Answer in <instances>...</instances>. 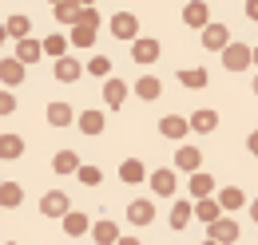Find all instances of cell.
I'll use <instances>...</instances> for the list:
<instances>
[{
  "mask_svg": "<svg viewBox=\"0 0 258 245\" xmlns=\"http://www.w3.org/2000/svg\"><path fill=\"white\" fill-rule=\"evenodd\" d=\"M250 63H254L250 44H234V40H230V44L223 48V67H226V71H246Z\"/></svg>",
  "mask_w": 258,
  "mask_h": 245,
  "instance_id": "1",
  "label": "cell"
},
{
  "mask_svg": "<svg viewBox=\"0 0 258 245\" xmlns=\"http://www.w3.org/2000/svg\"><path fill=\"white\" fill-rule=\"evenodd\" d=\"M107 28H111L115 40H131V44H135V40H139V16H135V12H115V16L107 20Z\"/></svg>",
  "mask_w": 258,
  "mask_h": 245,
  "instance_id": "2",
  "label": "cell"
},
{
  "mask_svg": "<svg viewBox=\"0 0 258 245\" xmlns=\"http://www.w3.org/2000/svg\"><path fill=\"white\" fill-rule=\"evenodd\" d=\"M159 52H163V44L155 40V36H139V40L131 44V60H135V63H143V67L159 60Z\"/></svg>",
  "mask_w": 258,
  "mask_h": 245,
  "instance_id": "3",
  "label": "cell"
},
{
  "mask_svg": "<svg viewBox=\"0 0 258 245\" xmlns=\"http://www.w3.org/2000/svg\"><path fill=\"white\" fill-rule=\"evenodd\" d=\"M40 214H44V217H64V214H72L68 194H64V190H48V194L40 198Z\"/></svg>",
  "mask_w": 258,
  "mask_h": 245,
  "instance_id": "4",
  "label": "cell"
},
{
  "mask_svg": "<svg viewBox=\"0 0 258 245\" xmlns=\"http://www.w3.org/2000/svg\"><path fill=\"white\" fill-rule=\"evenodd\" d=\"M207 233H211V241H219V245H230V241H238V221L234 217H219V221H211L207 225Z\"/></svg>",
  "mask_w": 258,
  "mask_h": 245,
  "instance_id": "5",
  "label": "cell"
},
{
  "mask_svg": "<svg viewBox=\"0 0 258 245\" xmlns=\"http://www.w3.org/2000/svg\"><path fill=\"white\" fill-rule=\"evenodd\" d=\"M147 182H151V190H155L159 198H171V194L179 190V178H175V170H167V166L151 170V174H147Z\"/></svg>",
  "mask_w": 258,
  "mask_h": 245,
  "instance_id": "6",
  "label": "cell"
},
{
  "mask_svg": "<svg viewBox=\"0 0 258 245\" xmlns=\"http://www.w3.org/2000/svg\"><path fill=\"white\" fill-rule=\"evenodd\" d=\"M226 44H230V28H226V24H215V20H211V24L203 28V48H207V52H223Z\"/></svg>",
  "mask_w": 258,
  "mask_h": 245,
  "instance_id": "7",
  "label": "cell"
},
{
  "mask_svg": "<svg viewBox=\"0 0 258 245\" xmlns=\"http://www.w3.org/2000/svg\"><path fill=\"white\" fill-rule=\"evenodd\" d=\"M76 127H80V135H88V139H92V135H103V127H107V115L88 107V111H80V115H76Z\"/></svg>",
  "mask_w": 258,
  "mask_h": 245,
  "instance_id": "8",
  "label": "cell"
},
{
  "mask_svg": "<svg viewBox=\"0 0 258 245\" xmlns=\"http://www.w3.org/2000/svg\"><path fill=\"white\" fill-rule=\"evenodd\" d=\"M183 24H187V28H207V24H211V4H203V0H191V4H187V8H183Z\"/></svg>",
  "mask_w": 258,
  "mask_h": 245,
  "instance_id": "9",
  "label": "cell"
},
{
  "mask_svg": "<svg viewBox=\"0 0 258 245\" xmlns=\"http://www.w3.org/2000/svg\"><path fill=\"white\" fill-rule=\"evenodd\" d=\"M127 221L131 225H151L155 221V202L151 198H135L127 206Z\"/></svg>",
  "mask_w": 258,
  "mask_h": 245,
  "instance_id": "10",
  "label": "cell"
},
{
  "mask_svg": "<svg viewBox=\"0 0 258 245\" xmlns=\"http://www.w3.org/2000/svg\"><path fill=\"white\" fill-rule=\"evenodd\" d=\"M131 95V87L123 83V79H107L103 83V103L111 107V111H123V99Z\"/></svg>",
  "mask_w": 258,
  "mask_h": 245,
  "instance_id": "11",
  "label": "cell"
},
{
  "mask_svg": "<svg viewBox=\"0 0 258 245\" xmlns=\"http://www.w3.org/2000/svg\"><path fill=\"white\" fill-rule=\"evenodd\" d=\"M24 63L16 60V56H8V60H0V83L4 87H16V83H24Z\"/></svg>",
  "mask_w": 258,
  "mask_h": 245,
  "instance_id": "12",
  "label": "cell"
},
{
  "mask_svg": "<svg viewBox=\"0 0 258 245\" xmlns=\"http://www.w3.org/2000/svg\"><path fill=\"white\" fill-rule=\"evenodd\" d=\"M191 131H199V135H211V131H219V111H211V107H199L191 119Z\"/></svg>",
  "mask_w": 258,
  "mask_h": 245,
  "instance_id": "13",
  "label": "cell"
},
{
  "mask_svg": "<svg viewBox=\"0 0 258 245\" xmlns=\"http://www.w3.org/2000/svg\"><path fill=\"white\" fill-rule=\"evenodd\" d=\"M60 83H76L80 75H84V63L76 60V56H64V60H56V71H52Z\"/></svg>",
  "mask_w": 258,
  "mask_h": 245,
  "instance_id": "14",
  "label": "cell"
},
{
  "mask_svg": "<svg viewBox=\"0 0 258 245\" xmlns=\"http://www.w3.org/2000/svg\"><path fill=\"white\" fill-rule=\"evenodd\" d=\"M147 174H151V170H147V166H143L139 158H123V166H119V178H123L127 186H139V182H147Z\"/></svg>",
  "mask_w": 258,
  "mask_h": 245,
  "instance_id": "15",
  "label": "cell"
},
{
  "mask_svg": "<svg viewBox=\"0 0 258 245\" xmlns=\"http://www.w3.org/2000/svg\"><path fill=\"white\" fill-rule=\"evenodd\" d=\"M60 225H64L68 237H84L88 229H92V221H88V214H80V210H72V214L60 217Z\"/></svg>",
  "mask_w": 258,
  "mask_h": 245,
  "instance_id": "16",
  "label": "cell"
},
{
  "mask_svg": "<svg viewBox=\"0 0 258 245\" xmlns=\"http://www.w3.org/2000/svg\"><path fill=\"white\" fill-rule=\"evenodd\" d=\"M179 83L191 87V91H203L211 83V75H207V67H179Z\"/></svg>",
  "mask_w": 258,
  "mask_h": 245,
  "instance_id": "17",
  "label": "cell"
},
{
  "mask_svg": "<svg viewBox=\"0 0 258 245\" xmlns=\"http://www.w3.org/2000/svg\"><path fill=\"white\" fill-rule=\"evenodd\" d=\"M215 202H219V210H242V206H246V194H242L238 186H223V190L215 194Z\"/></svg>",
  "mask_w": 258,
  "mask_h": 245,
  "instance_id": "18",
  "label": "cell"
},
{
  "mask_svg": "<svg viewBox=\"0 0 258 245\" xmlns=\"http://www.w3.org/2000/svg\"><path fill=\"white\" fill-rule=\"evenodd\" d=\"M92 237H96L99 245H115L119 237H123V233H119V225H115V221H107V217H99L96 225H92Z\"/></svg>",
  "mask_w": 258,
  "mask_h": 245,
  "instance_id": "19",
  "label": "cell"
},
{
  "mask_svg": "<svg viewBox=\"0 0 258 245\" xmlns=\"http://www.w3.org/2000/svg\"><path fill=\"white\" fill-rule=\"evenodd\" d=\"M40 56H44V44H40V40H32V36H28V40H16V60L24 63V67L36 63Z\"/></svg>",
  "mask_w": 258,
  "mask_h": 245,
  "instance_id": "20",
  "label": "cell"
},
{
  "mask_svg": "<svg viewBox=\"0 0 258 245\" xmlns=\"http://www.w3.org/2000/svg\"><path fill=\"white\" fill-rule=\"evenodd\" d=\"M135 95L143 99V103H155L163 95V83H159V75H139V83H135Z\"/></svg>",
  "mask_w": 258,
  "mask_h": 245,
  "instance_id": "21",
  "label": "cell"
},
{
  "mask_svg": "<svg viewBox=\"0 0 258 245\" xmlns=\"http://www.w3.org/2000/svg\"><path fill=\"white\" fill-rule=\"evenodd\" d=\"M187 131H191V122L183 115H163L159 119V135H167V139H183Z\"/></svg>",
  "mask_w": 258,
  "mask_h": 245,
  "instance_id": "22",
  "label": "cell"
},
{
  "mask_svg": "<svg viewBox=\"0 0 258 245\" xmlns=\"http://www.w3.org/2000/svg\"><path fill=\"white\" fill-rule=\"evenodd\" d=\"M187 190H191V198H215V178L203 174V170H195L191 182H187Z\"/></svg>",
  "mask_w": 258,
  "mask_h": 245,
  "instance_id": "23",
  "label": "cell"
},
{
  "mask_svg": "<svg viewBox=\"0 0 258 245\" xmlns=\"http://www.w3.org/2000/svg\"><path fill=\"white\" fill-rule=\"evenodd\" d=\"M24 202V186L20 182H0V210H16Z\"/></svg>",
  "mask_w": 258,
  "mask_h": 245,
  "instance_id": "24",
  "label": "cell"
},
{
  "mask_svg": "<svg viewBox=\"0 0 258 245\" xmlns=\"http://www.w3.org/2000/svg\"><path fill=\"white\" fill-rule=\"evenodd\" d=\"M199 162H203V151H199V147H179V151H175V166L187 170V174L199 170Z\"/></svg>",
  "mask_w": 258,
  "mask_h": 245,
  "instance_id": "25",
  "label": "cell"
},
{
  "mask_svg": "<svg viewBox=\"0 0 258 245\" xmlns=\"http://www.w3.org/2000/svg\"><path fill=\"white\" fill-rule=\"evenodd\" d=\"M52 170H56V174H76V170H80V154L76 151H56L52 154Z\"/></svg>",
  "mask_w": 258,
  "mask_h": 245,
  "instance_id": "26",
  "label": "cell"
},
{
  "mask_svg": "<svg viewBox=\"0 0 258 245\" xmlns=\"http://www.w3.org/2000/svg\"><path fill=\"white\" fill-rule=\"evenodd\" d=\"M40 44H44V56H52V60H64L68 48H72L64 32H52V36H48V40H40Z\"/></svg>",
  "mask_w": 258,
  "mask_h": 245,
  "instance_id": "27",
  "label": "cell"
},
{
  "mask_svg": "<svg viewBox=\"0 0 258 245\" xmlns=\"http://www.w3.org/2000/svg\"><path fill=\"white\" fill-rule=\"evenodd\" d=\"M4 32H8V40H28V32H32V20H28L24 12H16V16H8Z\"/></svg>",
  "mask_w": 258,
  "mask_h": 245,
  "instance_id": "28",
  "label": "cell"
},
{
  "mask_svg": "<svg viewBox=\"0 0 258 245\" xmlns=\"http://www.w3.org/2000/svg\"><path fill=\"white\" fill-rule=\"evenodd\" d=\"M195 217H199L203 225H211V221H219V217H223V210H219V202H215V198H199V202H195Z\"/></svg>",
  "mask_w": 258,
  "mask_h": 245,
  "instance_id": "29",
  "label": "cell"
},
{
  "mask_svg": "<svg viewBox=\"0 0 258 245\" xmlns=\"http://www.w3.org/2000/svg\"><path fill=\"white\" fill-rule=\"evenodd\" d=\"M191 217H195V206L179 198V202L171 206V217H167V221H171V229H187V221H191Z\"/></svg>",
  "mask_w": 258,
  "mask_h": 245,
  "instance_id": "30",
  "label": "cell"
},
{
  "mask_svg": "<svg viewBox=\"0 0 258 245\" xmlns=\"http://www.w3.org/2000/svg\"><path fill=\"white\" fill-rule=\"evenodd\" d=\"M48 122H52V127H68V122H76L72 103H48Z\"/></svg>",
  "mask_w": 258,
  "mask_h": 245,
  "instance_id": "31",
  "label": "cell"
},
{
  "mask_svg": "<svg viewBox=\"0 0 258 245\" xmlns=\"http://www.w3.org/2000/svg\"><path fill=\"white\" fill-rule=\"evenodd\" d=\"M24 154V135H0V158H20Z\"/></svg>",
  "mask_w": 258,
  "mask_h": 245,
  "instance_id": "32",
  "label": "cell"
},
{
  "mask_svg": "<svg viewBox=\"0 0 258 245\" xmlns=\"http://www.w3.org/2000/svg\"><path fill=\"white\" fill-rule=\"evenodd\" d=\"M96 32L99 28H92V24H76L72 36H68V44H72V48H92V44H96Z\"/></svg>",
  "mask_w": 258,
  "mask_h": 245,
  "instance_id": "33",
  "label": "cell"
},
{
  "mask_svg": "<svg viewBox=\"0 0 258 245\" xmlns=\"http://www.w3.org/2000/svg\"><path fill=\"white\" fill-rule=\"evenodd\" d=\"M52 12H56V20H60V24H72V28H76V20H80V4H72V0L56 4Z\"/></svg>",
  "mask_w": 258,
  "mask_h": 245,
  "instance_id": "34",
  "label": "cell"
},
{
  "mask_svg": "<svg viewBox=\"0 0 258 245\" xmlns=\"http://www.w3.org/2000/svg\"><path fill=\"white\" fill-rule=\"evenodd\" d=\"M76 178H80L84 186H99V182H103V170H99V166H80Z\"/></svg>",
  "mask_w": 258,
  "mask_h": 245,
  "instance_id": "35",
  "label": "cell"
},
{
  "mask_svg": "<svg viewBox=\"0 0 258 245\" xmlns=\"http://www.w3.org/2000/svg\"><path fill=\"white\" fill-rule=\"evenodd\" d=\"M84 71H92V75H99V79H103V75L111 71V60H107V56H92V63H88Z\"/></svg>",
  "mask_w": 258,
  "mask_h": 245,
  "instance_id": "36",
  "label": "cell"
},
{
  "mask_svg": "<svg viewBox=\"0 0 258 245\" xmlns=\"http://www.w3.org/2000/svg\"><path fill=\"white\" fill-rule=\"evenodd\" d=\"M16 111V95L12 91H0V115H12Z\"/></svg>",
  "mask_w": 258,
  "mask_h": 245,
  "instance_id": "37",
  "label": "cell"
},
{
  "mask_svg": "<svg viewBox=\"0 0 258 245\" xmlns=\"http://www.w3.org/2000/svg\"><path fill=\"white\" fill-rule=\"evenodd\" d=\"M76 24H92V28H99V12L96 8H80V20Z\"/></svg>",
  "mask_w": 258,
  "mask_h": 245,
  "instance_id": "38",
  "label": "cell"
},
{
  "mask_svg": "<svg viewBox=\"0 0 258 245\" xmlns=\"http://www.w3.org/2000/svg\"><path fill=\"white\" fill-rule=\"evenodd\" d=\"M246 151H250V154H254V158H258V131H254V135H250V139H246Z\"/></svg>",
  "mask_w": 258,
  "mask_h": 245,
  "instance_id": "39",
  "label": "cell"
},
{
  "mask_svg": "<svg viewBox=\"0 0 258 245\" xmlns=\"http://www.w3.org/2000/svg\"><path fill=\"white\" fill-rule=\"evenodd\" d=\"M246 16H250V20H258V0H246Z\"/></svg>",
  "mask_w": 258,
  "mask_h": 245,
  "instance_id": "40",
  "label": "cell"
},
{
  "mask_svg": "<svg viewBox=\"0 0 258 245\" xmlns=\"http://www.w3.org/2000/svg\"><path fill=\"white\" fill-rule=\"evenodd\" d=\"M250 221H258V198H250Z\"/></svg>",
  "mask_w": 258,
  "mask_h": 245,
  "instance_id": "41",
  "label": "cell"
},
{
  "mask_svg": "<svg viewBox=\"0 0 258 245\" xmlns=\"http://www.w3.org/2000/svg\"><path fill=\"white\" fill-rule=\"evenodd\" d=\"M115 245H143V241H139V237H119Z\"/></svg>",
  "mask_w": 258,
  "mask_h": 245,
  "instance_id": "42",
  "label": "cell"
},
{
  "mask_svg": "<svg viewBox=\"0 0 258 245\" xmlns=\"http://www.w3.org/2000/svg\"><path fill=\"white\" fill-rule=\"evenodd\" d=\"M72 4H80V8H96V0H72Z\"/></svg>",
  "mask_w": 258,
  "mask_h": 245,
  "instance_id": "43",
  "label": "cell"
},
{
  "mask_svg": "<svg viewBox=\"0 0 258 245\" xmlns=\"http://www.w3.org/2000/svg\"><path fill=\"white\" fill-rule=\"evenodd\" d=\"M250 56H254V67H258V48H250Z\"/></svg>",
  "mask_w": 258,
  "mask_h": 245,
  "instance_id": "44",
  "label": "cell"
},
{
  "mask_svg": "<svg viewBox=\"0 0 258 245\" xmlns=\"http://www.w3.org/2000/svg\"><path fill=\"white\" fill-rule=\"evenodd\" d=\"M4 40H8V32H4V28H0V44H4Z\"/></svg>",
  "mask_w": 258,
  "mask_h": 245,
  "instance_id": "45",
  "label": "cell"
},
{
  "mask_svg": "<svg viewBox=\"0 0 258 245\" xmlns=\"http://www.w3.org/2000/svg\"><path fill=\"white\" fill-rule=\"evenodd\" d=\"M250 87H254V95H258V75H254V83H250Z\"/></svg>",
  "mask_w": 258,
  "mask_h": 245,
  "instance_id": "46",
  "label": "cell"
},
{
  "mask_svg": "<svg viewBox=\"0 0 258 245\" xmlns=\"http://www.w3.org/2000/svg\"><path fill=\"white\" fill-rule=\"evenodd\" d=\"M203 245H219V241H211V237H207V241H203Z\"/></svg>",
  "mask_w": 258,
  "mask_h": 245,
  "instance_id": "47",
  "label": "cell"
},
{
  "mask_svg": "<svg viewBox=\"0 0 258 245\" xmlns=\"http://www.w3.org/2000/svg\"><path fill=\"white\" fill-rule=\"evenodd\" d=\"M56 4H64V0H52V8H56Z\"/></svg>",
  "mask_w": 258,
  "mask_h": 245,
  "instance_id": "48",
  "label": "cell"
},
{
  "mask_svg": "<svg viewBox=\"0 0 258 245\" xmlns=\"http://www.w3.org/2000/svg\"><path fill=\"white\" fill-rule=\"evenodd\" d=\"M8 245H12V241H8Z\"/></svg>",
  "mask_w": 258,
  "mask_h": 245,
  "instance_id": "49",
  "label": "cell"
}]
</instances>
